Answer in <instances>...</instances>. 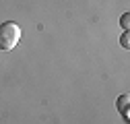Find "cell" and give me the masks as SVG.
Segmentation results:
<instances>
[{"mask_svg": "<svg viewBox=\"0 0 130 124\" xmlns=\"http://www.w3.org/2000/svg\"><path fill=\"white\" fill-rule=\"evenodd\" d=\"M128 112H130V110H122V116H124V120H126V122L130 120V114H128Z\"/></svg>", "mask_w": 130, "mask_h": 124, "instance_id": "5b68a950", "label": "cell"}, {"mask_svg": "<svg viewBox=\"0 0 130 124\" xmlns=\"http://www.w3.org/2000/svg\"><path fill=\"white\" fill-rule=\"evenodd\" d=\"M120 43H122V48H130V37H128V31H124V33H122Z\"/></svg>", "mask_w": 130, "mask_h": 124, "instance_id": "277c9868", "label": "cell"}, {"mask_svg": "<svg viewBox=\"0 0 130 124\" xmlns=\"http://www.w3.org/2000/svg\"><path fill=\"white\" fill-rule=\"evenodd\" d=\"M128 103H130V95H128V93L120 95V97H118V101H116V107H118V112H122V110H128Z\"/></svg>", "mask_w": 130, "mask_h": 124, "instance_id": "7a4b0ae2", "label": "cell"}, {"mask_svg": "<svg viewBox=\"0 0 130 124\" xmlns=\"http://www.w3.org/2000/svg\"><path fill=\"white\" fill-rule=\"evenodd\" d=\"M21 39V27L17 23H4L0 27V50H12Z\"/></svg>", "mask_w": 130, "mask_h": 124, "instance_id": "6da1fadb", "label": "cell"}, {"mask_svg": "<svg viewBox=\"0 0 130 124\" xmlns=\"http://www.w3.org/2000/svg\"><path fill=\"white\" fill-rule=\"evenodd\" d=\"M120 25H122V29H124V31H128V29H130V14H128V12H124V14H122Z\"/></svg>", "mask_w": 130, "mask_h": 124, "instance_id": "3957f363", "label": "cell"}]
</instances>
